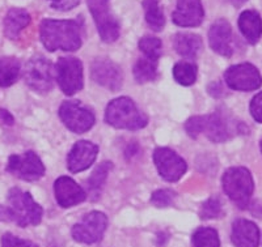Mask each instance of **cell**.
<instances>
[{
	"label": "cell",
	"instance_id": "6da1fadb",
	"mask_svg": "<svg viewBox=\"0 0 262 247\" xmlns=\"http://www.w3.org/2000/svg\"><path fill=\"white\" fill-rule=\"evenodd\" d=\"M81 20H43L41 41L49 51H76L81 46Z\"/></svg>",
	"mask_w": 262,
	"mask_h": 247
},
{
	"label": "cell",
	"instance_id": "7a4b0ae2",
	"mask_svg": "<svg viewBox=\"0 0 262 247\" xmlns=\"http://www.w3.org/2000/svg\"><path fill=\"white\" fill-rule=\"evenodd\" d=\"M7 202L8 206H0V220L12 221L20 228L36 227L41 223L43 211L29 192L17 187L11 188Z\"/></svg>",
	"mask_w": 262,
	"mask_h": 247
},
{
	"label": "cell",
	"instance_id": "3957f363",
	"mask_svg": "<svg viewBox=\"0 0 262 247\" xmlns=\"http://www.w3.org/2000/svg\"><path fill=\"white\" fill-rule=\"evenodd\" d=\"M238 125L240 123L224 114L214 113L210 115L193 116L185 123V130L189 136L194 139L203 134L212 143H223L237 134Z\"/></svg>",
	"mask_w": 262,
	"mask_h": 247
},
{
	"label": "cell",
	"instance_id": "277c9868",
	"mask_svg": "<svg viewBox=\"0 0 262 247\" xmlns=\"http://www.w3.org/2000/svg\"><path fill=\"white\" fill-rule=\"evenodd\" d=\"M105 120L114 128L128 131H137L144 128L148 123L146 114L140 111L135 102L128 97H119L107 105Z\"/></svg>",
	"mask_w": 262,
	"mask_h": 247
},
{
	"label": "cell",
	"instance_id": "5b68a950",
	"mask_svg": "<svg viewBox=\"0 0 262 247\" xmlns=\"http://www.w3.org/2000/svg\"><path fill=\"white\" fill-rule=\"evenodd\" d=\"M222 183L226 195L235 203L237 208L247 209L249 207L250 197L254 191V182L247 167H229L223 174Z\"/></svg>",
	"mask_w": 262,
	"mask_h": 247
},
{
	"label": "cell",
	"instance_id": "8992f818",
	"mask_svg": "<svg viewBox=\"0 0 262 247\" xmlns=\"http://www.w3.org/2000/svg\"><path fill=\"white\" fill-rule=\"evenodd\" d=\"M55 76L64 94L74 95L83 89V63L76 58H59L55 64Z\"/></svg>",
	"mask_w": 262,
	"mask_h": 247
},
{
	"label": "cell",
	"instance_id": "52a82bcc",
	"mask_svg": "<svg viewBox=\"0 0 262 247\" xmlns=\"http://www.w3.org/2000/svg\"><path fill=\"white\" fill-rule=\"evenodd\" d=\"M24 80L34 92H50L54 87L53 64L43 57H34L27 63Z\"/></svg>",
	"mask_w": 262,
	"mask_h": 247
},
{
	"label": "cell",
	"instance_id": "ba28073f",
	"mask_svg": "<svg viewBox=\"0 0 262 247\" xmlns=\"http://www.w3.org/2000/svg\"><path fill=\"white\" fill-rule=\"evenodd\" d=\"M63 125L75 134H84L95 125V114L79 101H64L59 107Z\"/></svg>",
	"mask_w": 262,
	"mask_h": 247
},
{
	"label": "cell",
	"instance_id": "9c48e42d",
	"mask_svg": "<svg viewBox=\"0 0 262 247\" xmlns=\"http://www.w3.org/2000/svg\"><path fill=\"white\" fill-rule=\"evenodd\" d=\"M6 170L17 178L27 182L38 181L45 174V166L41 158L33 152L23 153V155H12L8 158Z\"/></svg>",
	"mask_w": 262,
	"mask_h": 247
},
{
	"label": "cell",
	"instance_id": "30bf717a",
	"mask_svg": "<svg viewBox=\"0 0 262 247\" xmlns=\"http://www.w3.org/2000/svg\"><path fill=\"white\" fill-rule=\"evenodd\" d=\"M86 3L102 41L106 43L117 41L119 37V24L111 13L109 0H86Z\"/></svg>",
	"mask_w": 262,
	"mask_h": 247
},
{
	"label": "cell",
	"instance_id": "8fae6325",
	"mask_svg": "<svg viewBox=\"0 0 262 247\" xmlns=\"http://www.w3.org/2000/svg\"><path fill=\"white\" fill-rule=\"evenodd\" d=\"M107 225V217L105 213L93 211L86 213L81 221L75 224L72 228V238L79 243H96L102 238Z\"/></svg>",
	"mask_w": 262,
	"mask_h": 247
},
{
	"label": "cell",
	"instance_id": "7c38bea8",
	"mask_svg": "<svg viewBox=\"0 0 262 247\" xmlns=\"http://www.w3.org/2000/svg\"><path fill=\"white\" fill-rule=\"evenodd\" d=\"M224 80L231 89L240 92H252L262 85L261 73L250 63L231 66L224 72Z\"/></svg>",
	"mask_w": 262,
	"mask_h": 247
},
{
	"label": "cell",
	"instance_id": "4fadbf2b",
	"mask_svg": "<svg viewBox=\"0 0 262 247\" xmlns=\"http://www.w3.org/2000/svg\"><path fill=\"white\" fill-rule=\"evenodd\" d=\"M154 161L161 178L168 182H177L181 179L188 169V165L184 158L169 148L155 149Z\"/></svg>",
	"mask_w": 262,
	"mask_h": 247
},
{
	"label": "cell",
	"instance_id": "5bb4252c",
	"mask_svg": "<svg viewBox=\"0 0 262 247\" xmlns=\"http://www.w3.org/2000/svg\"><path fill=\"white\" fill-rule=\"evenodd\" d=\"M92 79L97 84L107 89L117 92L122 87V71L116 63L107 59H97L93 62L91 68Z\"/></svg>",
	"mask_w": 262,
	"mask_h": 247
},
{
	"label": "cell",
	"instance_id": "9a60e30c",
	"mask_svg": "<svg viewBox=\"0 0 262 247\" xmlns=\"http://www.w3.org/2000/svg\"><path fill=\"white\" fill-rule=\"evenodd\" d=\"M55 199L62 208H71L86 199L85 191L70 177H59L54 183Z\"/></svg>",
	"mask_w": 262,
	"mask_h": 247
},
{
	"label": "cell",
	"instance_id": "2e32d148",
	"mask_svg": "<svg viewBox=\"0 0 262 247\" xmlns=\"http://www.w3.org/2000/svg\"><path fill=\"white\" fill-rule=\"evenodd\" d=\"M98 153V146L91 141L81 140L72 146L67 156V167L71 173L84 171L95 162Z\"/></svg>",
	"mask_w": 262,
	"mask_h": 247
},
{
	"label": "cell",
	"instance_id": "e0dca14e",
	"mask_svg": "<svg viewBox=\"0 0 262 247\" xmlns=\"http://www.w3.org/2000/svg\"><path fill=\"white\" fill-rule=\"evenodd\" d=\"M205 17L201 0H177V8L172 13L173 22L179 27L191 28L202 24Z\"/></svg>",
	"mask_w": 262,
	"mask_h": 247
},
{
	"label": "cell",
	"instance_id": "ac0fdd59",
	"mask_svg": "<svg viewBox=\"0 0 262 247\" xmlns=\"http://www.w3.org/2000/svg\"><path fill=\"white\" fill-rule=\"evenodd\" d=\"M209 42L212 50L219 55L227 58L232 55V28L228 21L223 20V18L215 21L210 28Z\"/></svg>",
	"mask_w": 262,
	"mask_h": 247
},
{
	"label": "cell",
	"instance_id": "d6986e66",
	"mask_svg": "<svg viewBox=\"0 0 262 247\" xmlns=\"http://www.w3.org/2000/svg\"><path fill=\"white\" fill-rule=\"evenodd\" d=\"M231 239L236 247H258L259 230L252 221L238 218L232 224Z\"/></svg>",
	"mask_w": 262,
	"mask_h": 247
},
{
	"label": "cell",
	"instance_id": "ffe728a7",
	"mask_svg": "<svg viewBox=\"0 0 262 247\" xmlns=\"http://www.w3.org/2000/svg\"><path fill=\"white\" fill-rule=\"evenodd\" d=\"M4 34L7 38L15 39L18 38L20 33L28 25L30 24V15L28 11L21 8L9 9L7 16L4 17Z\"/></svg>",
	"mask_w": 262,
	"mask_h": 247
},
{
	"label": "cell",
	"instance_id": "44dd1931",
	"mask_svg": "<svg viewBox=\"0 0 262 247\" xmlns=\"http://www.w3.org/2000/svg\"><path fill=\"white\" fill-rule=\"evenodd\" d=\"M238 28L250 45H256L262 36V20L256 11H244L238 17Z\"/></svg>",
	"mask_w": 262,
	"mask_h": 247
},
{
	"label": "cell",
	"instance_id": "7402d4cb",
	"mask_svg": "<svg viewBox=\"0 0 262 247\" xmlns=\"http://www.w3.org/2000/svg\"><path fill=\"white\" fill-rule=\"evenodd\" d=\"M173 46L181 57L194 59L202 50V39L196 34L177 33L173 38Z\"/></svg>",
	"mask_w": 262,
	"mask_h": 247
},
{
	"label": "cell",
	"instance_id": "603a6c76",
	"mask_svg": "<svg viewBox=\"0 0 262 247\" xmlns=\"http://www.w3.org/2000/svg\"><path fill=\"white\" fill-rule=\"evenodd\" d=\"M20 75V62L13 57L0 58V87H11Z\"/></svg>",
	"mask_w": 262,
	"mask_h": 247
},
{
	"label": "cell",
	"instance_id": "cb8c5ba5",
	"mask_svg": "<svg viewBox=\"0 0 262 247\" xmlns=\"http://www.w3.org/2000/svg\"><path fill=\"white\" fill-rule=\"evenodd\" d=\"M112 167H113V164L109 162V161H105V162H102L100 166H97V169L93 171L92 176H91L90 178H88V181H86L88 192H90V195L92 196L93 200L97 199V197L100 196V194H101V190L102 187H104V183L105 181H106L107 174H109V171L112 170Z\"/></svg>",
	"mask_w": 262,
	"mask_h": 247
},
{
	"label": "cell",
	"instance_id": "d4e9b609",
	"mask_svg": "<svg viewBox=\"0 0 262 247\" xmlns=\"http://www.w3.org/2000/svg\"><path fill=\"white\" fill-rule=\"evenodd\" d=\"M144 12H146L147 24L152 30L160 32L165 25V17L160 8L159 0H143Z\"/></svg>",
	"mask_w": 262,
	"mask_h": 247
},
{
	"label": "cell",
	"instance_id": "484cf974",
	"mask_svg": "<svg viewBox=\"0 0 262 247\" xmlns=\"http://www.w3.org/2000/svg\"><path fill=\"white\" fill-rule=\"evenodd\" d=\"M134 78L139 84L155 80L158 78V62L146 57L138 60L134 67Z\"/></svg>",
	"mask_w": 262,
	"mask_h": 247
},
{
	"label": "cell",
	"instance_id": "4316f807",
	"mask_svg": "<svg viewBox=\"0 0 262 247\" xmlns=\"http://www.w3.org/2000/svg\"><path fill=\"white\" fill-rule=\"evenodd\" d=\"M173 78L184 87L193 85L196 80V66L191 62H179L173 67Z\"/></svg>",
	"mask_w": 262,
	"mask_h": 247
},
{
	"label": "cell",
	"instance_id": "83f0119b",
	"mask_svg": "<svg viewBox=\"0 0 262 247\" xmlns=\"http://www.w3.org/2000/svg\"><path fill=\"white\" fill-rule=\"evenodd\" d=\"M191 241L194 247H221L219 234L212 228H198Z\"/></svg>",
	"mask_w": 262,
	"mask_h": 247
},
{
	"label": "cell",
	"instance_id": "f1b7e54d",
	"mask_svg": "<svg viewBox=\"0 0 262 247\" xmlns=\"http://www.w3.org/2000/svg\"><path fill=\"white\" fill-rule=\"evenodd\" d=\"M139 48L144 54V57L158 62L159 58L161 57V53H163V43L156 37L146 36L143 38H140Z\"/></svg>",
	"mask_w": 262,
	"mask_h": 247
},
{
	"label": "cell",
	"instance_id": "f546056e",
	"mask_svg": "<svg viewBox=\"0 0 262 247\" xmlns=\"http://www.w3.org/2000/svg\"><path fill=\"white\" fill-rule=\"evenodd\" d=\"M223 214V207L219 197H210L207 202L203 203L202 208L200 211V216L202 220H212L219 218Z\"/></svg>",
	"mask_w": 262,
	"mask_h": 247
},
{
	"label": "cell",
	"instance_id": "4dcf8cb0",
	"mask_svg": "<svg viewBox=\"0 0 262 247\" xmlns=\"http://www.w3.org/2000/svg\"><path fill=\"white\" fill-rule=\"evenodd\" d=\"M176 197V192L172 190H168V188H164V190H158L155 191L151 196V203L158 208H165V207H169Z\"/></svg>",
	"mask_w": 262,
	"mask_h": 247
},
{
	"label": "cell",
	"instance_id": "1f68e13d",
	"mask_svg": "<svg viewBox=\"0 0 262 247\" xmlns=\"http://www.w3.org/2000/svg\"><path fill=\"white\" fill-rule=\"evenodd\" d=\"M2 247H38V244L20 238L17 235H13L12 233H6L2 237Z\"/></svg>",
	"mask_w": 262,
	"mask_h": 247
},
{
	"label": "cell",
	"instance_id": "d6a6232c",
	"mask_svg": "<svg viewBox=\"0 0 262 247\" xmlns=\"http://www.w3.org/2000/svg\"><path fill=\"white\" fill-rule=\"evenodd\" d=\"M250 114L258 123H262V92L257 93L250 102Z\"/></svg>",
	"mask_w": 262,
	"mask_h": 247
},
{
	"label": "cell",
	"instance_id": "836d02e7",
	"mask_svg": "<svg viewBox=\"0 0 262 247\" xmlns=\"http://www.w3.org/2000/svg\"><path fill=\"white\" fill-rule=\"evenodd\" d=\"M51 8L58 11H70L80 3V0H49Z\"/></svg>",
	"mask_w": 262,
	"mask_h": 247
},
{
	"label": "cell",
	"instance_id": "e575fe53",
	"mask_svg": "<svg viewBox=\"0 0 262 247\" xmlns=\"http://www.w3.org/2000/svg\"><path fill=\"white\" fill-rule=\"evenodd\" d=\"M0 122L4 123L7 126L13 125V116L4 109H0Z\"/></svg>",
	"mask_w": 262,
	"mask_h": 247
},
{
	"label": "cell",
	"instance_id": "d590c367",
	"mask_svg": "<svg viewBox=\"0 0 262 247\" xmlns=\"http://www.w3.org/2000/svg\"><path fill=\"white\" fill-rule=\"evenodd\" d=\"M250 211L254 216H258V217H262V206H258V202H254L253 206L250 207Z\"/></svg>",
	"mask_w": 262,
	"mask_h": 247
},
{
	"label": "cell",
	"instance_id": "8d00e7d4",
	"mask_svg": "<svg viewBox=\"0 0 262 247\" xmlns=\"http://www.w3.org/2000/svg\"><path fill=\"white\" fill-rule=\"evenodd\" d=\"M229 2H231V3H232L236 8H238V7H242L243 4L247 2V0H229Z\"/></svg>",
	"mask_w": 262,
	"mask_h": 247
},
{
	"label": "cell",
	"instance_id": "74e56055",
	"mask_svg": "<svg viewBox=\"0 0 262 247\" xmlns=\"http://www.w3.org/2000/svg\"><path fill=\"white\" fill-rule=\"evenodd\" d=\"M261 152H262V141H261Z\"/></svg>",
	"mask_w": 262,
	"mask_h": 247
}]
</instances>
